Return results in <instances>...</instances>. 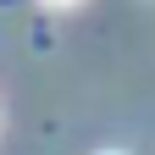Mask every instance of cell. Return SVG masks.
<instances>
[{"label": "cell", "mask_w": 155, "mask_h": 155, "mask_svg": "<svg viewBox=\"0 0 155 155\" xmlns=\"http://www.w3.org/2000/svg\"><path fill=\"white\" fill-rule=\"evenodd\" d=\"M39 6H50V11H67V6H78V0H39Z\"/></svg>", "instance_id": "1"}, {"label": "cell", "mask_w": 155, "mask_h": 155, "mask_svg": "<svg viewBox=\"0 0 155 155\" xmlns=\"http://www.w3.org/2000/svg\"><path fill=\"white\" fill-rule=\"evenodd\" d=\"M94 155H127V150H94Z\"/></svg>", "instance_id": "2"}]
</instances>
